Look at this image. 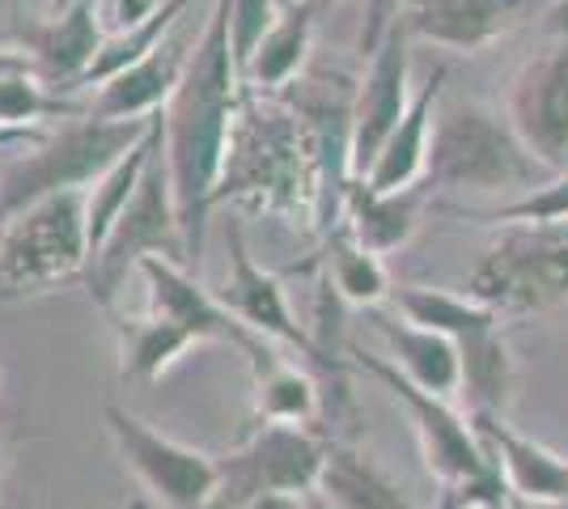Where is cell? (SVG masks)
<instances>
[{
  "label": "cell",
  "instance_id": "cell-28",
  "mask_svg": "<svg viewBox=\"0 0 568 509\" xmlns=\"http://www.w3.org/2000/svg\"><path fill=\"white\" fill-rule=\"evenodd\" d=\"M390 302L407 323H420L428 332H442L454 344L471 332H484L500 323V315L493 306L475 302L471 293H450V289H428V285H399L390 289Z\"/></svg>",
  "mask_w": 568,
  "mask_h": 509
},
{
  "label": "cell",
  "instance_id": "cell-16",
  "mask_svg": "<svg viewBox=\"0 0 568 509\" xmlns=\"http://www.w3.org/2000/svg\"><path fill=\"white\" fill-rule=\"evenodd\" d=\"M9 48L26 51L51 90H60V94L81 90L85 69L94 64L98 48H102L98 0H77L64 13H43V18L18 13L9 26Z\"/></svg>",
  "mask_w": 568,
  "mask_h": 509
},
{
  "label": "cell",
  "instance_id": "cell-11",
  "mask_svg": "<svg viewBox=\"0 0 568 509\" xmlns=\"http://www.w3.org/2000/svg\"><path fill=\"white\" fill-rule=\"evenodd\" d=\"M500 111L547 170H568V39H547V48L521 60Z\"/></svg>",
  "mask_w": 568,
  "mask_h": 509
},
{
  "label": "cell",
  "instance_id": "cell-13",
  "mask_svg": "<svg viewBox=\"0 0 568 509\" xmlns=\"http://www.w3.org/2000/svg\"><path fill=\"white\" fill-rule=\"evenodd\" d=\"M225 246H230V272H225V285L216 289L221 306H225L230 315L242 318L251 332L276 339V344H288V348H297L302 357H310V362H318L323 369L339 374L344 365L332 362V357L318 348V339L310 336L306 327L297 323V315L288 311L281 276H272V272H263V267L255 264V255H251V246L242 238V225H237V221L225 225Z\"/></svg>",
  "mask_w": 568,
  "mask_h": 509
},
{
  "label": "cell",
  "instance_id": "cell-39",
  "mask_svg": "<svg viewBox=\"0 0 568 509\" xmlns=\"http://www.w3.org/2000/svg\"><path fill=\"white\" fill-rule=\"evenodd\" d=\"M433 509H471L458 492H454L450 485H442V492H437V501H433Z\"/></svg>",
  "mask_w": 568,
  "mask_h": 509
},
{
  "label": "cell",
  "instance_id": "cell-15",
  "mask_svg": "<svg viewBox=\"0 0 568 509\" xmlns=\"http://www.w3.org/2000/svg\"><path fill=\"white\" fill-rule=\"evenodd\" d=\"M365 60L369 64H365V77L356 81L353 98V179H365L382 141L395 132V123L403 120L412 102V34L403 18Z\"/></svg>",
  "mask_w": 568,
  "mask_h": 509
},
{
  "label": "cell",
  "instance_id": "cell-22",
  "mask_svg": "<svg viewBox=\"0 0 568 509\" xmlns=\"http://www.w3.org/2000/svg\"><path fill=\"white\" fill-rule=\"evenodd\" d=\"M378 336L390 348V362L399 374H407L416 387L433 390L442 399H450L463 387V362H458V344L442 332H428L420 323H407L395 315H374Z\"/></svg>",
  "mask_w": 568,
  "mask_h": 509
},
{
  "label": "cell",
  "instance_id": "cell-42",
  "mask_svg": "<svg viewBox=\"0 0 568 509\" xmlns=\"http://www.w3.org/2000/svg\"><path fill=\"white\" fill-rule=\"evenodd\" d=\"M505 509H539V506H526V501H518V497H509V506Z\"/></svg>",
  "mask_w": 568,
  "mask_h": 509
},
{
  "label": "cell",
  "instance_id": "cell-38",
  "mask_svg": "<svg viewBox=\"0 0 568 509\" xmlns=\"http://www.w3.org/2000/svg\"><path fill=\"white\" fill-rule=\"evenodd\" d=\"M13 69H34L30 55L18 48H0V73H13Z\"/></svg>",
  "mask_w": 568,
  "mask_h": 509
},
{
  "label": "cell",
  "instance_id": "cell-41",
  "mask_svg": "<svg viewBox=\"0 0 568 509\" xmlns=\"http://www.w3.org/2000/svg\"><path fill=\"white\" fill-rule=\"evenodd\" d=\"M306 501H310V509H335V506H327L318 492H306Z\"/></svg>",
  "mask_w": 568,
  "mask_h": 509
},
{
  "label": "cell",
  "instance_id": "cell-31",
  "mask_svg": "<svg viewBox=\"0 0 568 509\" xmlns=\"http://www.w3.org/2000/svg\"><path fill=\"white\" fill-rule=\"evenodd\" d=\"M90 106H77L69 94L51 90L39 69H13L0 73V123L4 128H30L43 120H72Z\"/></svg>",
  "mask_w": 568,
  "mask_h": 509
},
{
  "label": "cell",
  "instance_id": "cell-27",
  "mask_svg": "<svg viewBox=\"0 0 568 509\" xmlns=\"http://www.w3.org/2000/svg\"><path fill=\"white\" fill-rule=\"evenodd\" d=\"M323 276L332 281L335 297L348 302V306L374 311L390 297V276H386L382 255L356 243L353 234L344 230V221L323 238Z\"/></svg>",
  "mask_w": 568,
  "mask_h": 509
},
{
  "label": "cell",
  "instance_id": "cell-46",
  "mask_svg": "<svg viewBox=\"0 0 568 509\" xmlns=\"http://www.w3.org/2000/svg\"><path fill=\"white\" fill-rule=\"evenodd\" d=\"M327 4H332V0H327Z\"/></svg>",
  "mask_w": 568,
  "mask_h": 509
},
{
  "label": "cell",
  "instance_id": "cell-7",
  "mask_svg": "<svg viewBox=\"0 0 568 509\" xmlns=\"http://www.w3.org/2000/svg\"><path fill=\"white\" fill-rule=\"evenodd\" d=\"M467 293L505 315H551L568 306V221H514L475 264Z\"/></svg>",
  "mask_w": 568,
  "mask_h": 509
},
{
  "label": "cell",
  "instance_id": "cell-37",
  "mask_svg": "<svg viewBox=\"0 0 568 509\" xmlns=\"http://www.w3.org/2000/svg\"><path fill=\"white\" fill-rule=\"evenodd\" d=\"M246 509H310V501L306 497H297V492H272V497L251 501Z\"/></svg>",
  "mask_w": 568,
  "mask_h": 509
},
{
  "label": "cell",
  "instance_id": "cell-8",
  "mask_svg": "<svg viewBox=\"0 0 568 509\" xmlns=\"http://www.w3.org/2000/svg\"><path fill=\"white\" fill-rule=\"evenodd\" d=\"M85 192H60L22 208L0 230V297L22 302L85 276Z\"/></svg>",
  "mask_w": 568,
  "mask_h": 509
},
{
  "label": "cell",
  "instance_id": "cell-17",
  "mask_svg": "<svg viewBox=\"0 0 568 509\" xmlns=\"http://www.w3.org/2000/svg\"><path fill=\"white\" fill-rule=\"evenodd\" d=\"M471 425L488 455L497 459L500 476L509 485V497L526 506H560L568 501V459L539 446L535 437L518 434L505 413H471Z\"/></svg>",
  "mask_w": 568,
  "mask_h": 509
},
{
  "label": "cell",
  "instance_id": "cell-5",
  "mask_svg": "<svg viewBox=\"0 0 568 509\" xmlns=\"http://www.w3.org/2000/svg\"><path fill=\"white\" fill-rule=\"evenodd\" d=\"M353 357L369 378H378L403 404V413L416 429V441H420L425 467L437 476V485H450L471 509L509 506V485L500 476L497 459L488 455V446L475 434L471 416H458L442 395L416 387L407 374L395 369V362H382L365 348H356Z\"/></svg>",
  "mask_w": 568,
  "mask_h": 509
},
{
  "label": "cell",
  "instance_id": "cell-30",
  "mask_svg": "<svg viewBox=\"0 0 568 509\" xmlns=\"http://www.w3.org/2000/svg\"><path fill=\"white\" fill-rule=\"evenodd\" d=\"M255 413H260V420L306 425L318 416V383L302 365L276 357L263 369H255Z\"/></svg>",
  "mask_w": 568,
  "mask_h": 509
},
{
  "label": "cell",
  "instance_id": "cell-44",
  "mask_svg": "<svg viewBox=\"0 0 568 509\" xmlns=\"http://www.w3.org/2000/svg\"><path fill=\"white\" fill-rule=\"evenodd\" d=\"M284 4H297V0H281V9H284Z\"/></svg>",
  "mask_w": 568,
  "mask_h": 509
},
{
  "label": "cell",
  "instance_id": "cell-10",
  "mask_svg": "<svg viewBox=\"0 0 568 509\" xmlns=\"http://www.w3.org/2000/svg\"><path fill=\"white\" fill-rule=\"evenodd\" d=\"M102 420L115 437L123 462L141 476V485L166 501L170 509H209L216 492V459L204 450H191L174 437L158 434L153 425H144L141 416H132L119 404L102 408Z\"/></svg>",
  "mask_w": 568,
  "mask_h": 509
},
{
  "label": "cell",
  "instance_id": "cell-2",
  "mask_svg": "<svg viewBox=\"0 0 568 509\" xmlns=\"http://www.w3.org/2000/svg\"><path fill=\"white\" fill-rule=\"evenodd\" d=\"M318 187H323V166L306 115L281 90L246 85L230 123L213 208L230 204L251 217H302L314 230Z\"/></svg>",
  "mask_w": 568,
  "mask_h": 509
},
{
  "label": "cell",
  "instance_id": "cell-32",
  "mask_svg": "<svg viewBox=\"0 0 568 509\" xmlns=\"http://www.w3.org/2000/svg\"><path fill=\"white\" fill-rule=\"evenodd\" d=\"M454 217L484 221V225H514V221H530V225H565L568 221V170L551 174L535 192L514 195L497 208H463L454 204Z\"/></svg>",
  "mask_w": 568,
  "mask_h": 509
},
{
  "label": "cell",
  "instance_id": "cell-18",
  "mask_svg": "<svg viewBox=\"0 0 568 509\" xmlns=\"http://www.w3.org/2000/svg\"><path fill=\"white\" fill-rule=\"evenodd\" d=\"M191 43H195V39H191ZM191 43L183 39V26H179V30H174L170 39H162L144 60L128 64L123 73L106 77L102 85H94L90 111H94V115H106V120H149V115H158L170 102V94L179 90V81H183Z\"/></svg>",
  "mask_w": 568,
  "mask_h": 509
},
{
  "label": "cell",
  "instance_id": "cell-29",
  "mask_svg": "<svg viewBox=\"0 0 568 509\" xmlns=\"http://www.w3.org/2000/svg\"><path fill=\"white\" fill-rule=\"evenodd\" d=\"M191 4H195V0H166V4H162L153 18H144L141 26H132V30H123V34H102V48H98L94 64L85 69V81H81V85H102L106 77L123 73L128 64L144 60L162 39H170L179 26L187 22Z\"/></svg>",
  "mask_w": 568,
  "mask_h": 509
},
{
  "label": "cell",
  "instance_id": "cell-43",
  "mask_svg": "<svg viewBox=\"0 0 568 509\" xmlns=\"http://www.w3.org/2000/svg\"><path fill=\"white\" fill-rule=\"evenodd\" d=\"M0 476H4V441H0Z\"/></svg>",
  "mask_w": 568,
  "mask_h": 509
},
{
  "label": "cell",
  "instance_id": "cell-12",
  "mask_svg": "<svg viewBox=\"0 0 568 509\" xmlns=\"http://www.w3.org/2000/svg\"><path fill=\"white\" fill-rule=\"evenodd\" d=\"M136 272L144 276L149 311L153 315H166L174 323H183L187 332H195L200 344H230V348H237L251 362V374L263 369L267 362H276V348L267 344V336L251 332L242 318L230 315L221 306V297L209 293L191 276L187 264H174L166 255H144Z\"/></svg>",
  "mask_w": 568,
  "mask_h": 509
},
{
  "label": "cell",
  "instance_id": "cell-1",
  "mask_svg": "<svg viewBox=\"0 0 568 509\" xmlns=\"http://www.w3.org/2000/svg\"><path fill=\"white\" fill-rule=\"evenodd\" d=\"M242 90H246V77L230 48V0H209V18L191 43L183 81L162 106V136H166V162L174 179V204L187 238V264H200V251H204L213 192Z\"/></svg>",
  "mask_w": 568,
  "mask_h": 509
},
{
  "label": "cell",
  "instance_id": "cell-21",
  "mask_svg": "<svg viewBox=\"0 0 568 509\" xmlns=\"http://www.w3.org/2000/svg\"><path fill=\"white\" fill-rule=\"evenodd\" d=\"M314 492L335 509H416L374 455L348 441H327Z\"/></svg>",
  "mask_w": 568,
  "mask_h": 509
},
{
  "label": "cell",
  "instance_id": "cell-40",
  "mask_svg": "<svg viewBox=\"0 0 568 509\" xmlns=\"http://www.w3.org/2000/svg\"><path fill=\"white\" fill-rule=\"evenodd\" d=\"M69 4H77V0H48V13H64Z\"/></svg>",
  "mask_w": 568,
  "mask_h": 509
},
{
  "label": "cell",
  "instance_id": "cell-36",
  "mask_svg": "<svg viewBox=\"0 0 568 509\" xmlns=\"http://www.w3.org/2000/svg\"><path fill=\"white\" fill-rule=\"evenodd\" d=\"M43 136H48L43 123H30V128H4V123H0V153H9V149H18V145H34V141H43Z\"/></svg>",
  "mask_w": 568,
  "mask_h": 509
},
{
  "label": "cell",
  "instance_id": "cell-3",
  "mask_svg": "<svg viewBox=\"0 0 568 509\" xmlns=\"http://www.w3.org/2000/svg\"><path fill=\"white\" fill-rule=\"evenodd\" d=\"M551 174L556 170L521 145L505 111L488 102H437L420 179L428 192L526 195Z\"/></svg>",
  "mask_w": 568,
  "mask_h": 509
},
{
  "label": "cell",
  "instance_id": "cell-20",
  "mask_svg": "<svg viewBox=\"0 0 568 509\" xmlns=\"http://www.w3.org/2000/svg\"><path fill=\"white\" fill-rule=\"evenodd\" d=\"M433 192L425 183L412 187H395V192H374L369 183L353 179L344 192V230L353 234L356 243L374 255H390L416 238L420 221Z\"/></svg>",
  "mask_w": 568,
  "mask_h": 509
},
{
  "label": "cell",
  "instance_id": "cell-34",
  "mask_svg": "<svg viewBox=\"0 0 568 509\" xmlns=\"http://www.w3.org/2000/svg\"><path fill=\"white\" fill-rule=\"evenodd\" d=\"M407 0H365L361 9V30H356V55H374L378 43L390 34V26L403 18Z\"/></svg>",
  "mask_w": 568,
  "mask_h": 509
},
{
  "label": "cell",
  "instance_id": "cell-33",
  "mask_svg": "<svg viewBox=\"0 0 568 509\" xmlns=\"http://www.w3.org/2000/svg\"><path fill=\"white\" fill-rule=\"evenodd\" d=\"M276 18H281V0H230V48L242 73Z\"/></svg>",
  "mask_w": 568,
  "mask_h": 509
},
{
  "label": "cell",
  "instance_id": "cell-6",
  "mask_svg": "<svg viewBox=\"0 0 568 509\" xmlns=\"http://www.w3.org/2000/svg\"><path fill=\"white\" fill-rule=\"evenodd\" d=\"M144 255H166L174 264H187V238H183V221H179V204H174V179H170L162 132H158V145L144 162V174L128 208L119 213L106 243L98 246V255L85 267V285L102 311L115 315L119 289L141 267Z\"/></svg>",
  "mask_w": 568,
  "mask_h": 509
},
{
  "label": "cell",
  "instance_id": "cell-14",
  "mask_svg": "<svg viewBox=\"0 0 568 509\" xmlns=\"http://www.w3.org/2000/svg\"><path fill=\"white\" fill-rule=\"evenodd\" d=\"M547 4L551 0H407L403 26L412 39H425L433 48L479 55L514 30L544 18Z\"/></svg>",
  "mask_w": 568,
  "mask_h": 509
},
{
  "label": "cell",
  "instance_id": "cell-35",
  "mask_svg": "<svg viewBox=\"0 0 568 509\" xmlns=\"http://www.w3.org/2000/svg\"><path fill=\"white\" fill-rule=\"evenodd\" d=\"M166 0H98V22L102 34H123L132 26H141L144 18H153Z\"/></svg>",
  "mask_w": 568,
  "mask_h": 509
},
{
  "label": "cell",
  "instance_id": "cell-9",
  "mask_svg": "<svg viewBox=\"0 0 568 509\" xmlns=\"http://www.w3.org/2000/svg\"><path fill=\"white\" fill-rule=\"evenodd\" d=\"M327 441L306 434L288 420H263L242 446L225 459H216V492L213 509H246L272 492H297L306 497L318 485Z\"/></svg>",
  "mask_w": 568,
  "mask_h": 509
},
{
  "label": "cell",
  "instance_id": "cell-45",
  "mask_svg": "<svg viewBox=\"0 0 568 509\" xmlns=\"http://www.w3.org/2000/svg\"><path fill=\"white\" fill-rule=\"evenodd\" d=\"M560 506H568V501H560Z\"/></svg>",
  "mask_w": 568,
  "mask_h": 509
},
{
  "label": "cell",
  "instance_id": "cell-19",
  "mask_svg": "<svg viewBox=\"0 0 568 509\" xmlns=\"http://www.w3.org/2000/svg\"><path fill=\"white\" fill-rule=\"evenodd\" d=\"M446 81H450V64H437L425 77V85L412 94L403 120L395 123V132L382 141L374 166L365 170L361 183H369L374 192H395V187H412L425 179L428 162V136H433V115H437V102L446 94Z\"/></svg>",
  "mask_w": 568,
  "mask_h": 509
},
{
  "label": "cell",
  "instance_id": "cell-23",
  "mask_svg": "<svg viewBox=\"0 0 568 509\" xmlns=\"http://www.w3.org/2000/svg\"><path fill=\"white\" fill-rule=\"evenodd\" d=\"M327 9V0H297L284 4L276 26L263 34L251 64H246V85L251 90H284L288 81H297L306 69L310 51H314V30H318V13Z\"/></svg>",
  "mask_w": 568,
  "mask_h": 509
},
{
  "label": "cell",
  "instance_id": "cell-4",
  "mask_svg": "<svg viewBox=\"0 0 568 509\" xmlns=\"http://www.w3.org/2000/svg\"><path fill=\"white\" fill-rule=\"evenodd\" d=\"M149 120H106L81 111L60 128H48L43 141L18 145L13 157L0 162V230L22 208L60 192H85L102 170L119 162L149 132Z\"/></svg>",
  "mask_w": 568,
  "mask_h": 509
},
{
  "label": "cell",
  "instance_id": "cell-26",
  "mask_svg": "<svg viewBox=\"0 0 568 509\" xmlns=\"http://www.w3.org/2000/svg\"><path fill=\"white\" fill-rule=\"evenodd\" d=\"M158 132H162V111L153 115L149 123V132H144L136 145L128 149L119 162L98 174L94 183L85 187V238H90V259L98 255V246L106 243V234H111V225L119 221V213L128 208V200L136 192V183H141L144 174V162H149V153L158 145Z\"/></svg>",
  "mask_w": 568,
  "mask_h": 509
},
{
  "label": "cell",
  "instance_id": "cell-24",
  "mask_svg": "<svg viewBox=\"0 0 568 509\" xmlns=\"http://www.w3.org/2000/svg\"><path fill=\"white\" fill-rule=\"evenodd\" d=\"M115 336H119V374L128 383H158L179 357H187L191 348L200 344L195 332H187L183 323H174L166 315H141L123 318L115 315Z\"/></svg>",
  "mask_w": 568,
  "mask_h": 509
},
{
  "label": "cell",
  "instance_id": "cell-25",
  "mask_svg": "<svg viewBox=\"0 0 568 509\" xmlns=\"http://www.w3.org/2000/svg\"><path fill=\"white\" fill-rule=\"evenodd\" d=\"M458 362H463V395L471 399V413H505L514 404L518 387V365L505 336V323H493L484 332L458 339Z\"/></svg>",
  "mask_w": 568,
  "mask_h": 509
}]
</instances>
